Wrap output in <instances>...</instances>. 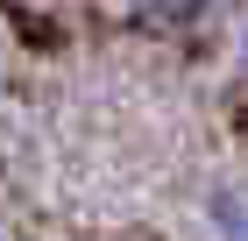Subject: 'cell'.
Masks as SVG:
<instances>
[{
  "instance_id": "6da1fadb",
  "label": "cell",
  "mask_w": 248,
  "mask_h": 241,
  "mask_svg": "<svg viewBox=\"0 0 248 241\" xmlns=\"http://www.w3.org/2000/svg\"><path fill=\"white\" fill-rule=\"evenodd\" d=\"M206 234L213 241H248V185H220L206 199Z\"/></svg>"
},
{
  "instance_id": "7a4b0ae2",
  "label": "cell",
  "mask_w": 248,
  "mask_h": 241,
  "mask_svg": "<svg viewBox=\"0 0 248 241\" xmlns=\"http://www.w3.org/2000/svg\"><path fill=\"white\" fill-rule=\"evenodd\" d=\"M128 7L149 21V29H199V21H213L220 0H128Z\"/></svg>"
},
{
  "instance_id": "3957f363",
  "label": "cell",
  "mask_w": 248,
  "mask_h": 241,
  "mask_svg": "<svg viewBox=\"0 0 248 241\" xmlns=\"http://www.w3.org/2000/svg\"><path fill=\"white\" fill-rule=\"evenodd\" d=\"M241 78H248V29H241Z\"/></svg>"
},
{
  "instance_id": "277c9868",
  "label": "cell",
  "mask_w": 248,
  "mask_h": 241,
  "mask_svg": "<svg viewBox=\"0 0 248 241\" xmlns=\"http://www.w3.org/2000/svg\"><path fill=\"white\" fill-rule=\"evenodd\" d=\"M0 241H7V234H0Z\"/></svg>"
}]
</instances>
